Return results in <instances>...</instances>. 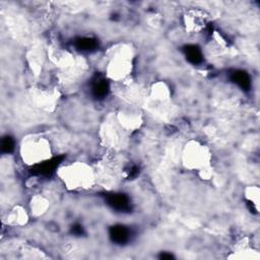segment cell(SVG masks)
Returning a JSON list of instances; mask_svg holds the SVG:
<instances>
[{
	"instance_id": "2",
	"label": "cell",
	"mask_w": 260,
	"mask_h": 260,
	"mask_svg": "<svg viewBox=\"0 0 260 260\" xmlns=\"http://www.w3.org/2000/svg\"><path fill=\"white\" fill-rule=\"evenodd\" d=\"M19 152L21 159L26 165L45 162L52 156V148L49 140L41 135H27L20 143Z\"/></svg>"
},
{
	"instance_id": "1",
	"label": "cell",
	"mask_w": 260,
	"mask_h": 260,
	"mask_svg": "<svg viewBox=\"0 0 260 260\" xmlns=\"http://www.w3.org/2000/svg\"><path fill=\"white\" fill-rule=\"evenodd\" d=\"M58 176L64 186L73 191L88 190L95 183V172L90 166L82 161L62 166L58 170Z\"/></svg>"
},
{
	"instance_id": "6",
	"label": "cell",
	"mask_w": 260,
	"mask_h": 260,
	"mask_svg": "<svg viewBox=\"0 0 260 260\" xmlns=\"http://www.w3.org/2000/svg\"><path fill=\"white\" fill-rule=\"evenodd\" d=\"M49 207V201L41 195H37L34 198H31L30 201V210L34 215H42L46 212V210Z\"/></svg>"
},
{
	"instance_id": "7",
	"label": "cell",
	"mask_w": 260,
	"mask_h": 260,
	"mask_svg": "<svg viewBox=\"0 0 260 260\" xmlns=\"http://www.w3.org/2000/svg\"><path fill=\"white\" fill-rule=\"evenodd\" d=\"M27 220V214L21 207H15L8 215V221L11 224H23Z\"/></svg>"
},
{
	"instance_id": "3",
	"label": "cell",
	"mask_w": 260,
	"mask_h": 260,
	"mask_svg": "<svg viewBox=\"0 0 260 260\" xmlns=\"http://www.w3.org/2000/svg\"><path fill=\"white\" fill-rule=\"evenodd\" d=\"M211 154L207 146L197 142L189 141L185 144L182 152V162L189 170L201 172L210 168Z\"/></svg>"
},
{
	"instance_id": "5",
	"label": "cell",
	"mask_w": 260,
	"mask_h": 260,
	"mask_svg": "<svg viewBox=\"0 0 260 260\" xmlns=\"http://www.w3.org/2000/svg\"><path fill=\"white\" fill-rule=\"evenodd\" d=\"M118 120H119V123L122 126V128H124L126 130L135 129L136 127H138V125L140 123L139 116L136 113H132V112L120 113Z\"/></svg>"
},
{
	"instance_id": "4",
	"label": "cell",
	"mask_w": 260,
	"mask_h": 260,
	"mask_svg": "<svg viewBox=\"0 0 260 260\" xmlns=\"http://www.w3.org/2000/svg\"><path fill=\"white\" fill-rule=\"evenodd\" d=\"M132 69L131 63V51L129 48H120L112 56L108 66V76L116 81L126 78Z\"/></svg>"
},
{
	"instance_id": "8",
	"label": "cell",
	"mask_w": 260,
	"mask_h": 260,
	"mask_svg": "<svg viewBox=\"0 0 260 260\" xmlns=\"http://www.w3.org/2000/svg\"><path fill=\"white\" fill-rule=\"evenodd\" d=\"M152 94L154 96L155 100H159V101H166L169 99V88L167 87V85L165 83H156L153 88H152Z\"/></svg>"
}]
</instances>
